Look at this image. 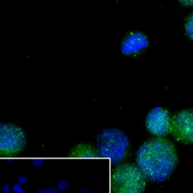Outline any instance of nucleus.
Here are the masks:
<instances>
[{
    "mask_svg": "<svg viewBox=\"0 0 193 193\" xmlns=\"http://www.w3.org/2000/svg\"><path fill=\"white\" fill-rule=\"evenodd\" d=\"M136 162L138 168L150 182H164L177 165L176 149L168 140L154 138L138 149Z\"/></svg>",
    "mask_w": 193,
    "mask_h": 193,
    "instance_id": "obj_1",
    "label": "nucleus"
},
{
    "mask_svg": "<svg viewBox=\"0 0 193 193\" xmlns=\"http://www.w3.org/2000/svg\"><path fill=\"white\" fill-rule=\"evenodd\" d=\"M130 141L127 134L119 129H103L96 137V149L100 156L109 158L112 165H118L125 159Z\"/></svg>",
    "mask_w": 193,
    "mask_h": 193,
    "instance_id": "obj_2",
    "label": "nucleus"
},
{
    "mask_svg": "<svg viewBox=\"0 0 193 193\" xmlns=\"http://www.w3.org/2000/svg\"><path fill=\"white\" fill-rule=\"evenodd\" d=\"M111 187L114 193H142L146 187V177L138 167L121 164L112 171Z\"/></svg>",
    "mask_w": 193,
    "mask_h": 193,
    "instance_id": "obj_3",
    "label": "nucleus"
},
{
    "mask_svg": "<svg viewBox=\"0 0 193 193\" xmlns=\"http://www.w3.org/2000/svg\"><path fill=\"white\" fill-rule=\"evenodd\" d=\"M26 144V134L21 128L10 123L0 124V157L18 155Z\"/></svg>",
    "mask_w": 193,
    "mask_h": 193,
    "instance_id": "obj_4",
    "label": "nucleus"
},
{
    "mask_svg": "<svg viewBox=\"0 0 193 193\" xmlns=\"http://www.w3.org/2000/svg\"><path fill=\"white\" fill-rule=\"evenodd\" d=\"M171 132L178 141L184 144L193 143V111L178 112L172 120Z\"/></svg>",
    "mask_w": 193,
    "mask_h": 193,
    "instance_id": "obj_5",
    "label": "nucleus"
},
{
    "mask_svg": "<svg viewBox=\"0 0 193 193\" xmlns=\"http://www.w3.org/2000/svg\"><path fill=\"white\" fill-rule=\"evenodd\" d=\"M172 120L168 112L163 108H153L146 119V125L149 132L156 137H164L171 131Z\"/></svg>",
    "mask_w": 193,
    "mask_h": 193,
    "instance_id": "obj_6",
    "label": "nucleus"
},
{
    "mask_svg": "<svg viewBox=\"0 0 193 193\" xmlns=\"http://www.w3.org/2000/svg\"><path fill=\"white\" fill-rule=\"evenodd\" d=\"M148 40L146 37L141 33H134L129 36L122 45V51L126 54L135 53L146 48Z\"/></svg>",
    "mask_w": 193,
    "mask_h": 193,
    "instance_id": "obj_7",
    "label": "nucleus"
},
{
    "mask_svg": "<svg viewBox=\"0 0 193 193\" xmlns=\"http://www.w3.org/2000/svg\"><path fill=\"white\" fill-rule=\"evenodd\" d=\"M69 157L74 158H98L100 156L94 146L90 144L82 143L71 149Z\"/></svg>",
    "mask_w": 193,
    "mask_h": 193,
    "instance_id": "obj_8",
    "label": "nucleus"
},
{
    "mask_svg": "<svg viewBox=\"0 0 193 193\" xmlns=\"http://www.w3.org/2000/svg\"><path fill=\"white\" fill-rule=\"evenodd\" d=\"M185 29L188 36L193 41V14L188 18L185 24Z\"/></svg>",
    "mask_w": 193,
    "mask_h": 193,
    "instance_id": "obj_9",
    "label": "nucleus"
},
{
    "mask_svg": "<svg viewBox=\"0 0 193 193\" xmlns=\"http://www.w3.org/2000/svg\"><path fill=\"white\" fill-rule=\"evenodd\" d=\"M57 190L61 192H64L68 190L70 187V183L66 180H61L57 183Z\"/></svg>",
    "mask_w": 193,
    "mask_h": 193,
    "instance_id": "obj_10",
    "label": "nucleus"
},
{
    "mask_svg": "<svg viewBox=\"0 0 193 193\" xmlns=\"http://www.w3.org/2000/svg\"><path fill=\"white\" fill-rule=\"evenodd\" d=\"M44 159H38L37 158V159H33L32 160V164H33V167H36V168H40L44 164Z\"/></svg>",
    "mask_w": 193,
    "mask_h": 193,
    "instance_id": "obj_11",
    "label": "nucleus"
},
{
    "mask_svg": "<svg viewBox=\"0 0 193 193\" xmlns=\"http://www.w3.org/2000/svg\"><path fill=\"white\" fill-rule=\"evenodd\" d=\"M12 191L14 193H24V190L22 188L21 185L19 183L15 184L12 187Z\"/></svg>",
    "mask_w": 193,
    "mask_h": 193,
    "instance_id": "obj_12",
    "label": "nucleus"
},
{
    "mask_svg": "<svg viewBox=\"0 0 193 193\" xmlns=\"http://www.w3.org/2000/svg\"><path fill=\"white\" fill-rule=\"evenodd\" d=\"M17 183L20 184V185H23V184H25L27 183L28 178L26 176H24V175H20L17 177Z\"/></svg>",
    "mask_w": 193,
    "mask_h": 193,
    "instance_id": "obj_13",
    "label": "nucleus"
},
{
    "mask_svg": "<svg viewBox=\"0 0 193 193\" xmlns=\"http://www.w3.org/2000/svg\"><path fill=\"white\" fill-rule=\"evenodd\" d=\"M12 191V187H11L9 184L6 183L2 186V193H11Z\"/></svg>",
    "mask_w": 193,
    "mask_h": 193,
    "instance_id": "obj_14",
    "label": "nucleus"
},
{
    "mask_svg": "<svg viewBox=\"0 0 193 193\" xmlns=\"http://www.w3.org/2000/svg\"><path fill=\"white\" fill-rule=\"evenodd\" d=\"M179 2L187 7H193V0H179Z\"/></svg>",
    "mask_w": 193,
    "mask_h": 193,
    "instance_id": "obj_15",
    "label": "nucleus"
},
{
    "mask_svg": "<svg viewBox=\"0 0 193 193\" xmlns=\"http://www.w3.org/2000/svg\"><path fill=\"white\" fill-rule=\"evenodd\" d=\"M45 193H60V191L56 188L50 186L45 189Z\"/></svg>",
    "mask_w": 193,
    "mask_h": 193,
    "instance_id": "obj_16",
    "label": "nucleus"
},
{
    "mask_svg": "<svg viewBox=\"0 0 193 193\" xmlns=\"http://www.w3.org/2000/svg\"><path fill=\"white\" fill-rule=\"evenodd\" d=\"M81 193H91V192L88 188H83L82 190H81Z\"/></svg>",
    "mask_w": 193,
    "mask_h": 193,
    "instance_id": "obj_17",
    "label": "nucleus"
},
{
    "mask_svg": "<svg viewBox=\"0 0 193 193\" xmlns=\"http://www.w3.org/2000/svg\"><path fill=\"white\" fill-rule=\"evenodd\" d=\"M37 193H45V190L43 189V188H41V189L38 190V192Z\"/></svg>",
    "mask_w": 193,
    "mask_h": 193,
    "instance_id": "obj_18",
    "label": "nucleus"
}]
</instances>
